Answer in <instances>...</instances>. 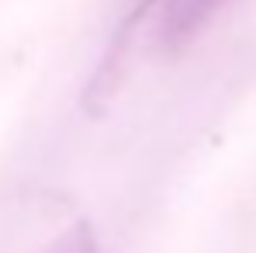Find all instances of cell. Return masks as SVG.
Here are the masks:
<instances>
[{"label":"cell","mask_w":256,"mask_h":253,"mask_svg":"<svg viewBox=\"0 0 256 253\" xmlns=\"http://www.w3.org/2000/svg\"><path fill=\"white\" fill-rule=\"evenodd\" d=\"M228 0H160L156 11V39L160 45L173 52L187 45Z\"/></svg>","instance_id":"cell-2"},{"label":"cell","mask_w":256,"mask_h":253,"mask_svg":"<svg viewBox=\"0 0 256 253\" xmlns=\"http://www.w3.org/2000/svg\"><path fill=\"white\" fill-rule=\"evenodd\" d=\"M45 253H100V250H97V239H94L90 225H86V222H76V225H70L59 239H52V246Z\"/></svg>","instance_id":"cell-3"},{"label":"cell","mask_w":256,"mask_h":253,"mask_svg":"<svg viewBox=\"0 0 256 253\" xmlns=\"http://www.w3.org/2000/svg\"><path fill=\"white\" fill-rule=\"evenodd\" d=\"M156 11H160V0H142L125 21H122V28L114 32V39H111V45H108V52H104V59H100V66H97V73H94V80H90V87H86V94H84L86 111L100 115L104 104L118 94V87L125 84V77L132 73V66H135L132 63L135 59V49L142 42V25Z\"/></svg>","instance_id":"cell-1"}]
</instances>
